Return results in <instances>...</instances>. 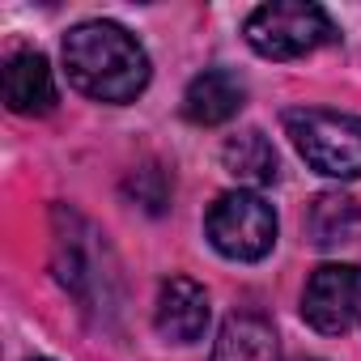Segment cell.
Listing matches in <instances>:
<instances>
[{
	"label": "cell",
	"mask_w": 361,
	"mask_h": 361,
	"mask_svg": "<svg viewBox=\"0 0 361 361\" xmlns=\"http://www.w3.org/2000/svg\"><path fill=\"white\" fill-rule=\"evenodd\" d=\"M357 221H361L357 200H348V196H340V192H323V196H314L310 209H306V238H310L314 247H336V243H348V238H353Z\"/></svg>",
	"instance_id": "12"
},
{
	"label": "cell",
	"mask_w": 361,
	"mask_h": 361,
	"mask_svg": "<svg viewBox=\"0 0 361 361\" xmlns=\"http://www.w3.org/2000/svg\"><path fill=\"white\" fill-rule=\"evenodd\" d=\"M247 102V85L238 73L230 68H204L200 77H192L188 94H183V115L196 128H217L226 119H234Z\"/></svg>",
	"instance_id": "8"
},
{
	"label": "cell",
	"mask_w": 361,
	"mask_h": 361,
	"mask_svg": "<svg viewBox=\"0 0 361 361\" xmlns=\"http://www.w3.org/2000/svg\"><path fill=\"white\" fill-rule=\"evenodd\" d=\"M221 161L238 183H255V188L276 183V174H281V157H276L272 140L259 128H247V132L230 136L226 149H221Z\"/></svg>",
	"instance_id": "11"
},
{
	"label": "cell",
	"mask_w": 361,
	"mask_h": 361,
	"mask_svg": "<svg viewBox=\"0 0 361 361\" xmlns=\"http://www.w3.org/2000/svg\"><path fill=\"white\" fill-rule=\"evenodd\" d=\"M285 132L302 161L327 178L361 174V119L327 106H293L285 111Z\"/></svg>",
	"instance_id": "3"
},
{
	"label": "cell",
	"mask_w": 361,
	"mask_h": 361,
	"mask_svg": "<svg viewBox=\"0 0 361 361\" xmlns=\"http://www.w3.org/2000/svg\"><path fill=\"white\" fill-rule=\"evenodd\" d=\"M251 51H259L264 60H298L319 51L323 43L336 39L331 18L319 5L306 0H276V5H259L247 26H243Z\"/></svg>",
	"instance_id": "4"
},
{
	"label": "cell",
	"mask_w": 361,
	"mask_h": 361,
	"mask_svg": "<svg viewBox=\"0 0 361 361\" xmlns=\"http://www.w3.org/2000/svg\"><path fill=\"white\" fill-rule=\"evenodd\" d=\"M5 102L18 115H47L56 111L60 94H56V77L47 68V60L39 51H18L5 64Z\"/></svg>",
	"instance_id": "9"
},
{
	"label": "cell",
	"mask_w": 361,
	"mask_h": 361,
	"mask_svg": "<svg viewBox=\"0 0 361 361\" xmlns=\"http://www.w3.org/2000/svg\"><path fill=\"white\" fill-rule=\"evenodd\" d=\"M213 361H281V344H276V331L264 314H230L217 331V344H213Z\"/></svg>",
	"instance_id": "10"
},
{
	"label": "cell",
	"mask_w": 361,
	"mask_h": 361,
	"mask_svg": "<svg viewBox=\"0 0 361 361\" xmlns=\"http://www.w3.org/2000/svg\"><path fill=\"white\" fill-rule=\"evenodd\" d=\"M153 323L166 340L174 344H196L209 327V293L204 285H196L192 276H170L157 293V310Z\"/></svg>",
	"instance_id": "7"
},
{
	"label": "cell",
	"mask_w": 361,
	"mask_h": 361,
	"mask_svg": "<svg viewBox=\"0 0 361 361\" xmlns=\"http://www.w3.org/2000/svg\"><path fill=\"white\" fill-rule=\"evenodd\" d=\"M128 196L136 204H145L149 213H161L170 204V178L161 174V166H140L132 178H128Z\"/></svg>",
	"instance_id": "13"
},
{
	"label": "cell",
	"mask_w": 361,
	"mask_h": 361,
	"mask_svg": "<svg viewBox=\"0 0 361 361\" xmlns=\"http://www.w3.org/2000/svg\"><path fill=\"white\" fill-rule=\"evenodd\" d=\"M68 81L94 102H132L149 85V56L115 22H81L64 35Z\"/></svg>",
	"instance_id": "2"
},
{
	"label": "cell",
	"mask_w": 361,
	"mask_h": 361,
	"mask_svg": "<svg viewBox=\"0 0 361 361\" xmlns=\"http://www.w3.org/2000/svg\"><path fill=\"white\" fill-rule=\"evenodd\" d=\"M302 319L323 336L353 331L361 323V268L357 264L314 268L302 289Z\"/></svg>",
	"instance_id": "6"
},
{
	"label": "cell",
	"mask_w": 361,
	"mask_h": 361,
	"mask_svg": "<svg viewBox=\"0 0 361 361\" xmlns=\"http://www.w3.org/2000/svg\"><path fill=\"white\" fill-rule=\"evenodd\" d=\"M35 361H47V357H35Z\"/></svg>",
	"instance_id": "14"
},
{
	"label": "cell",
	"mask_w": 361,
	"mask_h": 361,
	"mask_svg": "<svg viewBox=\"0 0 361 361\" xmlns=\"http://www.w3.org/2000/svg\"><path fill=\"white\" fill-rule=\"evenodd\" d=\"M51 272H56L60 289L73 293V302L90 319L111 323L119 314V306H123L119 259H115L106 234L73 204L51 209Z\"/></svg>",
	"instance_id": "1"
},
{
	"label": "cell",
	"mask_w": 361,
	"mask_h": 361,
	"mask_svg": "<svg viewBox=\"0 0 361 361\" xmlns=\"http://www.w3.org/2000/svg\"><path fill=\"white\" fill-rule=\"evenodd\" d=\"M209 243L238 264H255L276 247V213L259 192H226L204 217Z\"/></svg>",
	"instance_id": "5"
}]
</instances>
